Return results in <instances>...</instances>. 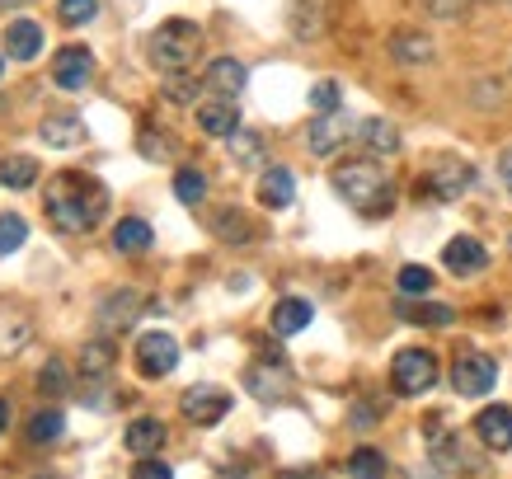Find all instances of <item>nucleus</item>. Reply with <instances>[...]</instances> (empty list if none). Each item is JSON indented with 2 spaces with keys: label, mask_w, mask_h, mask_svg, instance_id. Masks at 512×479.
<instances>
[{
  "label": "nucleus",
  "mask_w": 512,
  "mask_h": 479,
  "mask_svg": "<svg viewBox=\"0 0 512 479\" xmlns=\"http://www.w3.org/2000/svg\"><path fill=\"white\" fill-rule=\"evenodd\" d=\"M141 292H132V287H118V292H109L104 301H99V325L109 329V334H127V329L137 325L141 315Z\"/></svg>",
  "instance_id": "obj_9"
},
{
  "label": "nucleus",
  "mask_w": 512,
  "mask_h": 479,
  "mask_svg": "<svg viewBox=\"0 0 512 479\" xmlns=\"http://www.w3.org/2000/svg\"><path fill=\"white\" fill-rule=\"evenodd\" d=\"M5 428H10V404L0 400V433H5Z\"/></svg>",
  "instance_id": "obj_45"
},
{
  "label": "nucleus",
  "mask_w": 512,
  "mask_h": 479,
  "mask_svg": "<svg viewBox=\"0 0 512 479\" xmlns=\"http://www.w3.org/2000/svg\"><path fill=\"white\" fill-rule=\"evenodd\" d=\"M165 94H170L174 104H188V99H193V94H198V90H193V85H188L184 76H170V90H165Z\"/></svg>",
  "instance_id": "obj_42"
},
{
  "label": "nucleus",
  "mask_w": 512,
  "mask_h": 479,
  "mask_svg": "<svg viewBox=\"0 0 512 479\" xmlns=\"http://www.w3.org/2000/svg\"><path fill=\"white\" fill-rule=\"evenodd\" d=\"M62 428H66V418L57 414V409H47V414H33V418H29V442H38V447H43V442H57V437H62Z\"/></svg>",
  "instance_id": "obj_35"
},
{
  "label": "nucleus",
  "mask_w": 512,
  "mask_h": 479,
  "mask_svg": "<svg viewBox=\"0 0 512 479\" xmlns=\"http://www.w3.org/2000/svg\"><path fill=\"white\" fill-rule=\"evenodd\" d=\"M470 184H475V170L466 160H437L428 170V179H423V193H433L437 202H456Z\"/></svg>",
  "instance_id": "obj_8"
},
{
  "label": "nucleus",
  "mask_w": 512,
  "mask_h": 479,
  "mask_svg": "<svg viewBox=\"0 0 512 479\" xmlns=\"http://www.w3.org/2000/svg\"><path fill=\"white\" fill-rule=\"evenodd\" d=\"M475 437L489 451H512V404H489L475 414Z\"/></svg>",
  "instance_id": "obj_11"
},
{
  "label": "nucleus",
  "mask_w": 512,
  "mask_h": 479,
  "mask_svg": "<svg viewBox=\"0 0 512 479\" xmlns=\"http://www.w3.org/2000/svg\"><path fill=\"white\" fill-rule=\"evenodd\" d=\"M334 188H339L343 202H353L362 217H386L390 207H395V188H390V179L372 160H348V165H339V170H334Z\"/></svg>",
  "instance_id": "obj_2"
},
{
  "label": "nucleus",
  "mask_w": 512,
  "mask_h": 479,
  "mask_svg": "<svg viewBox=\"0 0 512 479\" xmlns=\"http://www.w3.org/2000/svg\"><path fill=\"white\" fill-rule=\"evenodd\" d=\"M357 141H362V151L367 155H395L400 151V132H395V123H386V118L357 123Z\"/></svg>",
  "instance_id": "obj_24"
},
{
  "label": "nucleus",
  "mask_w": 512,
  "mask_h": 479,
  "mask_svg": "<svg viewBox=\"0 0 512 479\" xmlns=\"http://www.w3.org/2000/svg\"><path fill=\"white\" fill-rule=\"evenodd\" d=\"M198 52H202V29L193 19H170V24H160V29L151 33V43H146L151 66L165 71V76H184L188 66L198 62Z\"/></svg>",
  "instance_id": "obj_3"
},
{
  "label": "nucleus",
  "mask_w": 512,
  "mask_h": 479,
  "mask_svg": "<svg viewBox=\"0 0 512 479\" xmlns=\"http://www.w3.org/2000/svg\"><path fill=\"white\" fill-rule=\"evenodd\" d=\"M390 57L400 66H423V62H433V38L419 29H400V33H390Z\"/></svg>",
  "instance_id": "obj_20"
},
{
  "label": "nucleus",
  "mask_w": 512,
  "mask_h": 479,
  "mask_svg": "<svg viewBox=\"0 0 512 479\" xmlns=\"http://www.w3.org/2000/svg\"><path fill=\"white\" fill-rule=\"evenodd\" d=\"M38 179V165H33L29 155H10L5 165H0V184L5 188H29Z\"/></svg>",
  "instance_id": "obj_31"
},
{
  "label": "nucleus",
  "mask_w": 512,
  "mask_h": 479,
  "mask_svg": "<svg viewBox=\"0 0 512 479\" xmlns=\"http://www.w3.org/2000/svg\"><path fill=\"white\" fill-rule=\"evenodd\" d=\"M292 33L301 43H315L320 33L329 29V15H325V0H292V15H287Z\"/></svg>",
  "instance_id": "obj_19"
},
{
  "label": "nucleus",
  "mask_w": 512,
  "mask_h": 479,
  "mask_svg": "<svg viewBox=\"0 0 512 479\" xmlns=\"http://www.w3.org/2000/svg\"><path fill=\"white\" fill-rule=\"evenodd\" d=\"M339 104H343V85H339V80H315L311 109L315 113H339Z\"/></svg>",
  "instance_id": "obj_38"
},
{
  "label": "nucleus",
  "mask_w": 512,
  "mask_h": 479,
  "mask_svg": "<svg viewBox=\"0 0 512 479\" xmlns=\"http://www.w3.org/2000/svg\"><path fill=\"white\" fill-rule=\"evenodd\" d=\"M141 155H174V146H170V141H160V137H151V132H146V137H141Z\"/></svg>",
  "instance_id": "obj_43"
},
{
  "label": "nucleus",
  "mask_w": 512,
  "mask_h": 479,
  "mask_svg": "<svg viewBox=\"0 0 512 479\" xmlns=\"http://www.w3.org/2000/svg\"><path fill=\"white\" fill-rule=\"evenodd\" d=\"M57 15H62L66 29H80L99 15V0H57Z\"/></svg>",
  "instance_id": "obj_36"
},
{
  "label": "nucleus",
  "mask_w": 512,
  "mask_h": 479,
  "mask_svg": "<svg viewBox=\"0 0 512 479\" xmlns=\"http://www.w3.org/2000/svg\"><path fill=\"white\" fill-rule=\"evenodd\" d=\"M245 386L254 390L259 400H278L282 390H287V367H282V362H273V367H249Z\"/></svg>",
  "instance_id": "obj_28"
},
{
  "label": "nucleus",
  "mask_w": 512,
  "mask_h": 479,
  "mask_svg": "<svg viewBox=\"0 0 512 479\" xmlns=\"http://www.w3.org/2000/svg\"><path fill=\"white\" fill-rule=\"evenodd\" d=\"M52 80L62 90H85L94 80V52L90 47H62L57 62H52Z\"/></svg>",
  "instance_id": "obj_10"
},
{
  "label": "nucleus",
  "mask_w": 512,
  "mask_h": 479,
  "mask_svg": "<svg viewBox=\"0 0 512 479\" xmlns=\"http://www.w3.org/2000/svg\"><path fill=\"white\" fill-rule=\"evenodd\" d=\"M123 447L132 451V456H156V451L165 447V423H160V418H132L123 433Z\"/></svg>",
  "instance_id": "obj_22"
},
{
  "label": "nucleus",
  "mask_w": 512,
  "mask_h": 479,
  "mask_svg": "<svg viewBox=\"0 0 512 479\" xmlns=\"http://www.w3.org/2000/svg\"><path fill=\"white\" fill-rule=\"evenodd\" d=\"M226 146H231V160L240 170H259V165H264V137H259V132L240 127L235 137H226Z\"/></svg>",
  "instance_id": "obj_29"
},
{
  "label": "nucleus",
  "mask_w": 512,
  "mask_h": 479,
  "mask_svg": "<svg viewBox=\"0 0 512 479\" xmlns=\"http://www.w3.org/2000/svg\"><path fill=\"white\" fill-rule=\"evenodd\" d=\"M151 240H156V231H151L141 217H127L113 226V249H118V254H132V259H137V254L151 249Z\"/></svg>",
  "instance_id": "obj_25"
},
{
  "label": "nucleus",
  "mask_w": 512,
  "mask_h": 479,
  "mask_svg": "<svg viewBox=\"0 0 512 479\" xmlns=\"http://www.w3.org/2000/svg\"><path fill=\"white\" fill-rule=\"evenodd\" d=\"M174 198L188 202V207H193V202H202V198H207V174H202V170H179V174H174Z\"/></svg>",
  "instance_id": "obj_34"
},
{
  "label": "nucleus",
  "mask_w": 512,
  "mask_h": 479,
  "mask_svg": "<svg viewBox=\"0 0 512 479\" xmlns=\"http://www.w3.org/2000/svg\"><path fill=\"white\" fill-rule=\"evenodd\" d=\"M132 479H174V470L156 456H141V465H132Z\"/></svg>",
  "instance_id": "obj_40"
},
{
  "label": "nucleus",
  "mask_w": 512,
  "mask_h": 479,
  "mask_svg": "<svg viewBox=\"0 0 512 479\" xmlns=\"http://www.w3.org/2000/svg\"><path fill=\"white\" fill-rule=\"evenodd\" d=\"M348 475L353 479H386V456L376 447H357L348 456Z\"/></svg>",
  "instance_id": "obj_30"
},
{
  "label": "nucleus",
  "mask_w": 512,
  "mask_h": 479,
  "mask_svg": "<svg viewBox=\"0 0 512 479\" xmlns=\"http://www.w3.org/2000/svg\"><path fill=\"white\" fill-rule=\"evenodd\" d=\"M198 127L207 137H235L240 132V109L231 99H207V104H198Z\"/></svg>",
  "instance_id": "obj_18"
},
{
  "label": "nucleus",
  "mask_w": 512,
  "mask_h": 479,
  "mask_svg": "<svg viewBox=\"0 0 512 479\" xmlns=\"http://www.w3.org/2000/svg\"><path fill=\"white\" fill-rule=\"evenodd\" d=\"M395 287H400L404 296H428L433 292V273H428L423 263H404L400 278H395Z\"/></svg>",
  "instance_id": "obj_33"
},
{
  "label": "nucleus",
  "mask_w": 512,
  "mask_h": 479,
  "mask_svg": "<svg viewBox=\"0 0 512 479\" xmlns=\"http://www.w3.org/2000/svg\"><path fill=\"white\" fill-rule=\"evenodd\" d=\"M292 198H296L292 170H282V165L264 170V179H259V202H264L268 212H282V207H292Z\"/></svg>",
  "instance_id": "obj_23"
},
{
  "label": "nucleus",
  "mask_w": 512,
  "mask_h": 479,
  "mask_svg": "<svg viewBox=\"0 0 512 479\" xmlns=\"http://www.w3.org/2000/svg\"><path fill=\"white\" fill-rule=\"evenodd\" d=\"M179 409H184L188 423L212 428V423H221V418L231 414V395H226V390H217V386H193V390H184Z\"/></svg>",
  "instance_id": "obj_7"
},
{
  "label": "nucleus",
  "mask_w": 512,
  "mask_h": 479,
  "mask_svg": "<svg viewBox=\"0 0 512 479\" xmlns=\"http://www.w3.org/2000/svg\"><path fill=\"white\" fill-rule=\"evenodd\" d=\"M498 179H503V188L512 193V146L503 155H498Z\"/></svg>",
  "instance_id": "obj_44"
},
{
  "label": "nucleus",
  "mask_w": 512,
  "mask_h": 479,
  "mask_svg": "<svg viewBox=\"0 0 512 479\" xmlns=\"http://www.w3.org/2000/svg\"><path fill=\"white\" fill-rule=\"evenodd\" d=\"M508 249H512V235H508Z\"/></svg>",
  "instance_id": "obj_49"
},
{
  "label": "nucleus",
  "mask_w": 512,
  "mask_h": 479,
  "mask_svg": "<svg viewBox=\"0 0 512 479\" xmlns=\"http://www.w3.org/2000/svg\"><path fill=\"white\" fill-rule=\"evenodd\" d=\"M24 240H29V221L19 217V212H5V217H0V259L15 254Z\"/></svg>",
  "instance_id": "obj_32"
},
{
  "label": "nucleus",
  "mask_w": 512,
  "mask_h": 479,
  "mask_svg": "<svg viewBox=\"0 0 512 479\" xmlns=\"http://www.w3.org/2000/svg\"><path fill=\"white\" fill-rule=\"evenodd\" d=\"M353 137V123H343L339 113H315V123H311V151L315 155H334L343 146V141Z\"/></svg>",
  "instance_id": "obj_17"
},
{
  "label": "nucleus",
  "mask_w": 512,
  "mask_h": 479,
  "mask_svg": "<svg viewBox=\"0 0 512 479\" xmlns=\"http://www.w3.org/2000/svg\"><path fill=\"white\" fill-rule=\"evenodd\" d=\"M442 263H447L456 278H470V273H484V268H489V249H484L475 235H456V240H447V249H442Z\"/></svg>",
  "instance_id": "obj_12"
},
{
  "label": "nucleus",
  "mask_w": 512,
  "mask_h": 479,
  "mask_svg": "<svg viewBox=\"0 0 512 479\" xmlns=\"http://www.w3.org/2000/svg\"><path fill=\"white\" fill-rule=\"evenodd\" d=\"M113 362H118V353H113L109 339H90L80 348V376H85V381H104L113 371Z\"/></svg>",
  "instance_id": "obj_27"
},
{
  "label": "nucleus",
  "mask_w": 512,
  "mask_h": 479,
  "mask_svg": "<svg viewBox=\"0 0 512 479\" xmlns=\"http://www.w3.org/2000/svg\"><path fill=\"white\" fill-rule=\"evenodd\" d=\"M38 479H62V475H38Z\"/></svg>",
  "instance_id": "obj_47"
},
{
  "label": "nucleus",
  "mask_w": 512,
  "mask_h": 479,
  "mask_svg": "<svg viewBox=\"0 0 512 479\" xmlns=\"http://www.w3.org/2000/svg\"><path fill=\"white\" fill-rule=\"evenodd\" d=\"M498 381V362L489 353H475V348H466V353L451 362V390L456 395H466V400H480V395H489Z\"/></svg>",
  "instance_id": "obj_5"
},
{
  "label": "nucleus",
  "mask_w": 512,
  "mask_h": 479,
  "mask_svg": "<svg viewBox=\"0 0 512 479\" xmlns=\"http://www.w3.org/2000/svg\"><path fill=\"white\" fill-rule=\"evenodd\" d=\"M38 141L52 146V151H76L80 141H85V123H80L76 113H52V118H43V127H38Z\"/></svg>",
  "instance_id": "obj_15"
},
{
  "label": "nucleus",
  "mask_w": 512,
  "mask_h": 479,
  "mask_svg": "<svg viewBox=\"0 0 512 479\" xmlns=\"http://www.w3.org/2000/svg\"><path fill=\"white\" fill-rule=\"evenodd\" d=\"M0 76H5V57H0Z\"/></svg>",
  "instance_id": "obj_48"
},
{
  "label": "nucleus",
  "mask_w": 512,
  "mask_h": 479,
  "mask_svg": "<svg viewBox=\"0 0 512 479\" xmlns=\"http://www.w3.org/2000/svg\"><path fill=\"white\" fill-rule=\"evenodd\" d=\"M38 386H43L47 395H66V390H71L66 386V362L62 357H47L43 371H38Z\"/></svg>",
  "instance_id": "obj_39"
},
{
  "label": "nucleus",
  "mask_w": 512,
  "mask_h": 479,
  "mask_svg": "<svg viewBox=\"0 0 512 479\" xmlns=\"http://www.w3.org/2000/svg\"><path fill=\"white\" fill-rule=\"evenodd\" d=\"M5 52H10L15 62H33V57L43 52V24L10 19V24H5Z\"/></svg>",
  "instance_id": "obj_16"
},
{
  "label": "nucleus",
  "mask_w": 512,
  "mask_h": 479,
  "mask_svg": "<svg viewBox=\"0 0 512 479\" xmlns=\"http://www.w3.org/2000/svg\"><path fill=\"white\" fill-rule=\"evenodd\" d=\"M423 437H428V451H433V461L442 465V470H470V456H466V447H461V437L456 433H447L442 423H428L423 428Z\"/></svg>",
  "instance_id": "obj_14"
},
{
  "label": "nucleus",
  "mask_w": 512,
  "mask_h": 479,
  "mask_svg": "<svg viewBox=\"0 0 512 479\" xmlns=\"http://www.w3.org/2000/svg\"><path fill=\"white\" fill-rule=\"evenodd\" d=\"M19 5H29V0H0V10H19Z\"/></svg>",
  "instance_id": "obj_46"
},
{
  "label": "nucleus",
  "mask_w": 512,
  "mask_h": 479,
  "mask_svg": "<svg viewBox=\"0 0 512 479\" xmlns=\"http://www.w3.org/2000/svg\"><path fill=\"white\" fill-rule=\"evenodd\" d=\"M428 10L437 19H456V15H466V0H428Z\"/></svg>",
  "instance_id": "obj_41"
},
{
  "label": "nucleus",
  "mask_w": 512,
  "mask_h": 479,
  "mask_svg": "<svg viewBox=\"0 0 512 479\" xmlns=\"http://www.w3.org/2000/svg\"><path fill=\"white\" fill-rule=\"evenodd\" d=\"M245 80H249V71L235 57H217V62L207 66V76H202V90H212V99H231L235 104V94L245 90Z\"/></svg>",
  "instance_id": "obj_13"
},
{
  "label": "nucleus",
  "mask_w": 512,
  "mask_h": 479,
  "mask_svg": "<svg viewBox=\"0 0 512 479\" xmlns=\"http://www.w3.org/2000/svg\"><path fill=\"white\" fill-rule=\"evenodd\" d=\"M315 320V306L306 301V296H282L278 306H273V334H301V329Z\"/></svg>",
  "instance_id": "obj_21"
},
{
  "label": "nucleus",
  "mask_w": 512,
  "mask_h": 479,
  "mask_svg": "<svg viewBox=\"0 0 512 479\" xmlns=\"http://www.w3.org/2000/svg\"><path fill=\"white\" fill-rule=\"evenodd\" d=\"M217 235H221V240H231V245H249V240H254V226H249L240 212H221V217H217Z\"/></svg>",
  "instance_id": "obj_37"
},
{
  "label": "nucleus",
  "mask_w": 512,
  "mask_h": 479,
  "mask_svg": "<svg viewBox=\"0 0 512 479\" xmlns=\"http://www.w3.org/2000/svg\"><path fill=\"white\" fill-rule=\"evenodd\" d=\"M43 202H47V221L62 235H85L99 226L104 207H109V193H104V184H94L85 174H57L47 184Z\"/></svg>",
  "instance_id": "obj_1"
},
{
  "label": "nucleus",
  "mask_w": 512,
  "mask_h": 479,
  "mask_svg": "<svg viewBox=\"0 0 512 479\" xmlns=\"http://www.w3.org/2000/svg\"><path fill=\"white\" fill-rule=\"evenodd\" d=\"M179 367V343L165 334V329H151V334H141L137 339V371L146 381H160V376H170Z\"/></svg>",
  "instance_id": "obj_6"
},
{
  "label": "nucleus",
  "mask_w": 512,
  "mask_h": 479,
  "mask_svg": "<svg viewBox=\"0 0 512 479\" xmlns=\"http://www.w3.org/2000/svg\"><path fill=\"white\" fill-rule=\"evenodd\" d=\"M395 315L409 320V325H433V329H447L451 320H456V310L442 306V301H400Z\"/></svg>",
  "instance_id": "obj_26"
},
{
  "label": "nucleus",
  "mask_w": 512,
  "mask_h": 479,
  "mask_svg": "<svg viewBox=\"0 0 512 479\" xmlns=\"http://www.w3.org/2000/svg\"><path fill=\"white\" fill-rule=\"evenodd\" d=\"M390 386L395 395L414 400V395H428L437 386V357L428 348H400L395 362H390Z\"/></svg>",
  "instance_id": "obj_4"
}]
</instances>
